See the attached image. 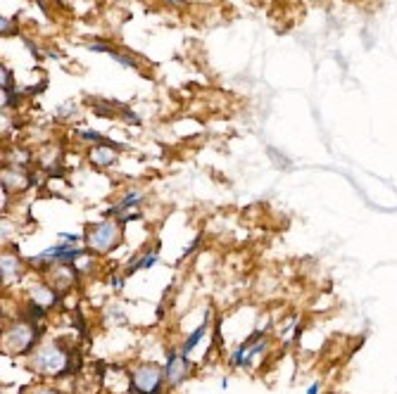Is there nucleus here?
Returning <instances> with one entry per match:
<instances>
[{"instance_id":"obj_10","label":"nucleus","mask_w":397,"mask_h":394,"mask_svg":"<svg viewBox=\"0 0 397 394\" xmlns=\"http://www.w3.org/2000/svg\"><path fill=\"white\" fill-rule=\"evenodd\" d=\"M307 394H319V383H314V385H311Z\"/></svg>"},{"instance_id":"obj_4","label":"nucleus","mask_w":397,"mask_h":394,"mask_svg":"<svg viewBox=\"0 0 397 394\" xmlns=\"http://www.w3.org/2000/svg\"><path fill=\"white\" fill-rule=\"evenodd\" d=\"M191 375V363H188V356L183 354H176L172 352L167 359V366H164V380H167V385H181L183 380Z\"/></svg>"},{"instance_id":"obj_5","label":"nucleus","mask_w":397,"mask_h":394,"mask_svg":"<svg viewBox=\"0 0 397 394\" xmlns=\"http://www.w3.org/2000/svg\"><path fill=\"white\" fill-rule=\"evenodd\" d=\"M207 318H210V313H205V321L200 323L198 328H195V330L191 332V335L186 337V342H183V347H181V354H183V356H188V354H191L193 349L200 344V340H203V337H205V330H207Z\"/></svg>"},{"instance_id":"obj_9","label":"nucleus","mask_w":397,"mask_h":394,"mask_svg":"<svg viewBox=\"0 0 397 394\" xmlns=\"http://www.w3.org/2000/svg\"><path fill=\"white\" fill-rule=\"evenodd\" d=\"M29 394H60L58 390H55V387H34V390H29Z\"/></svg>"},{"instance_id":"obj_8","label":"nucleus","mask_w":397,"mask_h":394,"mask_svg":"<svg viewBox=\"0 0 397 394\" xmlns=\"http://www.w3.org/2000/svg\"><path fill=\"white\" fill-rule=\"evenodd\" d=\"M17 273H20V261H17L12 254H5L3 257V278L5 280H12Z\"/></svg>"},{"instance_id":"obj_6","label":"nucleus","mask_w":397,"mask_h":394,"mask_svg":"<svg viewBox=\"0 0 397 394\" xmlns=\"http://www.w3.org/2000/svg\"><path fill=\"white\" fill-rule=\"evenodd\" d=\"M114 159H117V155H114V150H109V147H95L93 152H90V162L97 164V166H107L112 164Z\"/></svg>"},{"instance_id":"obj_2","label":"nucleus","mask_w":397,"mask_h":394,"mask_svg":"<svg viewBox=\"0 0 397 394\" xmlns=\"http://www.w3.org/2000/svg\"><path fill=\"white\" fill-rule=\"evenodd\" d=\"M86 243H88V252H107L119 243V229L112 221H102V224L90 229Z\"/></svg>"},{"instance_id":"obj_11","label":"nucleus","mask_w":397,"mask_h":394,"mask_svg":"<svg viewBox=\"0 0 397 394\" xmlns=\"http://www.w3.org/2000/svg\"><path fill=\"white\" fill-rule=\"evenodd\" d=\"M169 3H179V0H169Z\"/></svg>"},{"instance_id":"obj_1","label":"nucleus","mask_w":397,"mask_h":394,"mask_svg":"<svg viewBox=\"0 0 397 394\" xmlns=\"http://www.w3.org/2000/svg\"><path fill=\"white\" fill-rule=\"evenodd\" d=\"M32 368L46 375H60L69 368V359H67L65 349L55 347V344H43L32 354Z\"/></svg>"},{"instance_id":"obj_3","label":"nucleus","mask_w":397,"mask_h":394,"mask_svg":"<svg viewBox=\"0 0 397 394\" xmlns=\"http://www.w3.org/2000/svg\"><path fill=\"white\" fill-rule=\"evenodd\" d=\"M36 342V330L32 323H17L12 325L5 335V347H8L10 354H22V352H29Z\"/></svg>"},{"instance_id":"obj_7","label":"nucleus","mask_w":397,"mask_h":394,"mask_svg":"<svg viewBox=\"0 0 397 394\" xmlns=\"http://www.w3.org/2000/svg\"><path fill=\"white\" fill-rule=\"evenodd\" d=\"M138 202H140V193H129V195L124 197V200L119 202L117 207H112V209H109V212H105V217L109 219V217H112V214H121V212H124V209H129V207H133V205H138Z\"/></svg>"}]
</instances>
